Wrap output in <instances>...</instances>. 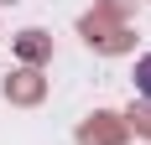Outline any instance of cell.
<instances>
[{
    "label": "cell",
    "mask_w": 151,
    "mask_h": 145,
    "mask_svg": "<svg viewBox=\"0 0 151 145\" xmlns=\"http://www.w3.org/2000/svg\"><path fill=\"white\" fill-rule=\"evenodd\" d=\"M136 93H141V99H151V52L136 62Z\"/></svg>",
    "instance_id": "6da1fadb"
}]
</instances>
